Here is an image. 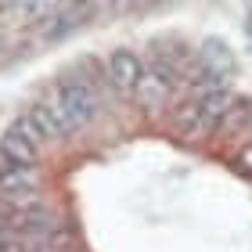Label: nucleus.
Masks as SVG:
<instances>
[{
	"instance_id": "f257e3e1",
	"label": "nucleus",
	"mask_w": 252,
	"mask_h": 252,
	"mask_svg": "<svg viewBox=\"0 0 252 252\" xmlns=\"http://www.w3.org/2000/svg\"><path fill=\"white\" fill-rule=\"evenodd\" d=\"M51 97L62 105V112L72 119L76 130H83V126H90L101 116V97H97V90L90 87V79H83V76H62L58 83H54Z\"/></svg>"
},
{
	"instance_id": "f03ea898",
	"label": "nucleus",
	"mask_w": 252,
	"mask_h": 252,
	"mask_svg": "<svg viewBox=\"0 0 252 252\" xmlns=\"http://www.w3.org/2000/svg\"><path fill=\"white\" fill-rule=\"evenodd\" d=\"M0 198L7 205L43 202V173H40V166L11 162V158L0 152Z\"/></svg>"
},
{
	"instance_id": "7ed1b4c3",
	"label": "nucleus",
	"mask_w": 252,
	"mask_h": 252,
	"mask_svg": "<svg viewBox=\"0 0 252 252\" xmlns=\"http://www.w3.org/2000/svg\"><path fill=\"white\" fill-rule=\"evenodd\" d=\"M177 68L173 65H162V62H152L148 65V72L141 79V87H137V108L144 112V116H158L162 108H169V101H173V87H177Z\"/></svg>"
},
{
	"instance_id": "20e7f679",
	"label": "nucleus",
	"mask_w": 252,
	"mask_h": 252,
	"mask_svg": "<svg viewBox=\"0 0 252 252\" xmlns=\"http://www.w3.org/2000/svg\"><path fill=\"white\" fill-rule=\"evenodd\" d=\"M43 133L32 126L29 116H18L15 123L4 130V137H0V152H4L11 162H26V166H36L43 158Z\"/></svg>"
},
{
	"instance_id": "39448f33",
	"label": "nucleus",
	"mask_w": 252,
	"mask_h": 252,
	"mask_svg": "<svg viewBox=\"0 0 252 252\" xmlns=\"http://www.w3.org/2000/svg\"><path fill=\"white\" fill-rule=\"evenodd\" d=\"M144 72H148V62L137 51H130V47H116L105 58V79H108V87L116 90L119 97H130L133 101Z\"/></svg>"
},
{
	"instance_id": "423d86ee",
	"label": "nucleus",
	"mask_w": 252,
	"mask_h": 252,
	"mask_svg": "<svg viewBox=\"0 0 252 252\" xmlns=\"http://www.w3.org/2000/svg\"><path fill=\"white\" fill-rule=\"evenodd\" d=\"M26 116L32 119V126L43 133V141H68V137L76 133L72 119L62 112V105L54 97H43V101H32Z\"/></svg>"
},
{
	"instance_id": "0eeeda50",
	"label": "nucleus",
	"mask_w": 252,
	"mask_h": 252,
	"mask_svg": "<svg viewBox=\"0 0 252 252\" xmlns=\"http://www.w3.org/2000/svg\"><path fill=\"white\" fill-rule=\"evenodd\" d=\"M249 119H252V105H249V101H231V108L223 112L220 126H216V133H223V137L249 133Z\"/></svg>"
},
{
	"instance_id": "6e6552de",
	"label": "nucleus",
	"mask_w": 252,
	"mask_h": 252,
	"mask_svg": "<svg viewBox=\"0 0 252 252\" xmlns=\"http://www.w3.org/2000/svg\"><path fill=\"white\" fill-rule=\"evenodd\" d=\"M36 242H29L26 234L18 231H7V227H0V252H29Z\"/></svg>"
},
{
	"instance_id": "1a4fd4ad",
	"label": "nucleus",
	"mask_w": 252,
	"mask_h": 252,
	"mask_svg": "<svg viewBox=\"0 0 252 252\" xmlns=\"http://www.w3.org/2000/svg\"><path fill=\"white\" fill-rule=\"evenodd\" d=\"M238 166H242L245 173H252V141L242 144V152H238Z\"/></svg>"
},
{
	"instance_id": "9d476101",
	"label": "nucleus",
	"mask_w": 252,
	"mask_h": 252,
	"mask_svg": "<svg viewBox=\"0 0 252 252\" xmlns=\"http://www.w3.org/2000/svg\"><path fill=\"white\" fill-rule=\"evenodd\" d=\"M65 4H72V7H90V4H97V0H65Z\"/></svg>"
},
{
	"instance_id": "9b49d317",
	"label": "nucleus",
	"mask_w": 252,
	"mask_h": 252,
	"mask_svg": "<svg viewBox=\"0 0 252 252\" xmlns=\"http://www.w3.org/2000/svg\"><path fill=\"white\" fill-rule=\"evenodd\" d=\"M123 4H148V0H123Z\"/></svg>"
},
{
	"instance_id": "f8f14e48",
	"label": "nucleus",
	"mask_w": 252,
	"mask_h": 252,
	"mask_svg": "<svg viewBox=\"0 0 252 252\" xmlns=\"http://www.w3.org/2000/svg\"><path fill=\"white\" fill-rule=\"evenodd\" d=\"M29 252H43V249H40V245H32V249H29Z\"/></svg>"
},
{
	"instance_id": "ddd939ff",
	"label": "nucleus",
	"mask_w": 252,
	"mask_h": 252,
	"mask_svg": "<svg viewBox=\"0 0 252 252\" xmlns=\"http://www.w3.org/2000/svg\"><path fill=\"white\" fill-rule=\"evenodd\" d=\"M68 252H79V249H68Z\"/></svg>"
}]
</instances>
